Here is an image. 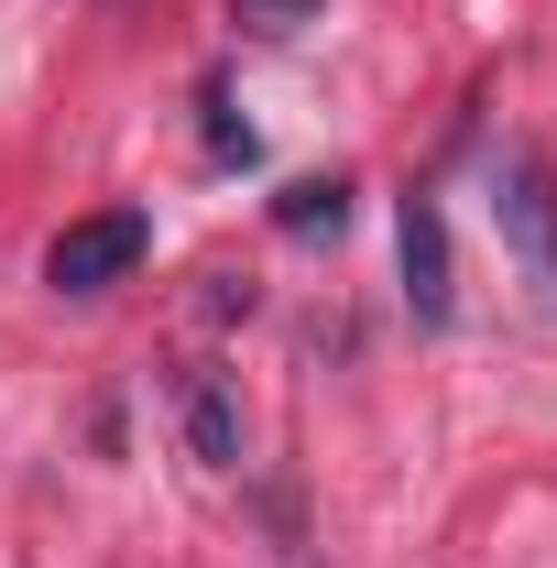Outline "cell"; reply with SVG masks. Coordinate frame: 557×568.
<instances>
[{"mask_svg": "<svg viewBox=\"0 0 557 568\" xmlns=\"http://www.w3.org/2000/svg\"><path fill=\"white\" fill-rule=\"evenodd\" d=\"M142 252H153V219H142V209H99V219H67V230L44 241V284H55V295H110V284L132 274Z\"/></svg>", "mask_w": 557, "mask_h": 568, "instance_id": "cell-1", "label": "cell"}, {"mask_svg": "<svg viewBox=\"0 0 557 568\" xmlns=\"http://www.w3.org/2000/svg\"><path fill=\"white\" fill-rule=\"evenodd\" d=\"M492 219H503L525 284L557 306V175H547V153H503V175H492Z\"/></svg>", "mask_w": 557, "mask_h": 568, "instance_id": "cell-2", "label": "cell"}, {"mask_svg": "<svg viewBox=\"0 0 557 568\" xmlns=\"http://www.w3.org/2000/svg\"><path fill=\"white\" fill-rule=\"evenodd\" d=\"M394 241H405V306H416V328H448V219L426 209V197H405L394 209Z\"/></svg>", "mask_w": 557, "mask_h": 568, "instance_id": "cell-3", "label": "cell"}, {"mask_svg": "<svg viewBox=\"0 0 557 568\" xmlns=\"http://www.w3.org/2000/svg\"><path fill=\"white\" fill-rule=\"evenodd\" d=\"M186 448H198L209 470H241V405H230L219 383H186Z\"/></svg>", "mask_w": 557, "mask_h": 568, "instance_id": "cell-4", "label": "cell"}, {"mask_svg": "<svg viewBox=\"0 0 557 568\" xmlns=\"http://www.w3.org/2000/svg\"><path fill=\"white\" fill-rule=\"evenodd\" d=\"M340 219H350L340 175H328V186H284V230H340Z\"/></svg>", "mask_w": 557, "mask_h": 568, "instance_id": "cell-5", "label": "cell"}, {"mask_svg": "<svg viewBox=\"0 0 557 568\" xmlns=\"http://www.w3.org/2000/svg\"><path fill=\"white\" fill-rule=\"evenodd\" d=\"M317 0H241V22H263V33H284V22H306Z\"/></svg>", "mask_w": 557, "mask_h": 568, "instance_id": "cell-6", "label": "cell"}]
</instances>
